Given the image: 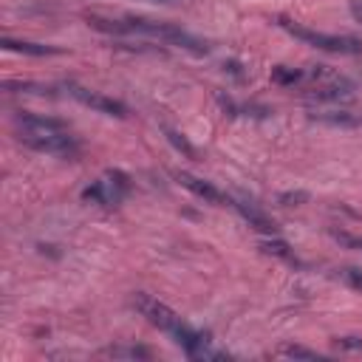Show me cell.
<instances>
[{
    "instance_id": "12",
    "label": "cell",
    "mask_w": 362,
    "mask_h": 362,
    "mask_svg": "<svg viewBox=\"0 0 362 362\" xmlns=\"http://www.w3.org/2000/svg\"><path fill=\"white\" fill-rule=\"evenodd\" d=\"M272 356H277V359H320L317 351H311V348H305V345H294V342L277 345V348L272 351Z\"/></svg>"
},
{
    "instance_id": "21",
    "label": "cell",
    "mask_w": 362,
    "mask_h": 362,
    "mask_svg": "<svg viewBox=\"0 0 362 362\" xmlns=\"http://www.w3.org/2000/svg\"><path fill=\"white\" fill-rule=\"evenodd\" d=\"M351 14H354V17L359 20V25H362V3H354V6H351Z\"/></svg>"
},
{
    "instance_id": "18",
    "label": "cell",
    "mask_w": 362,
    "mask_h": 362,
    "mask_svg": "<svg viewBox=\"0 0 362 362\" xmlns=\"http://www.w3.org/2000/svg\"><path fill=\"white\" fill-rule=\"evenodd\" d=\"M314 119H320V122H331V124H354L356 119L354 116H348V113H339V116H328V113H311Z\"/></svg>"
},
{
    "instance_id": "15",
    "label": "cell",
    "mask_w": 362,
    "mask_h": 362,
    "mask_svg": "<svg viewBox=\"0 0 362 362\" xmlns=\"http://www.w3.org/2000/svg\"><path fill=\"white\" fill-rule=\"evenodd\" d=\"M300 76H303L300 71H294V68H283V65L272 71V82H277V85H294Z\"/></svg>"
},
{
    "instance_id": "19",
    "label": "cell",
    "mask_w": 362,
    "mask_h": 362,
    "mask_svg": "<svg viewBox=\"0 0 362 362\" xmlns=\"http://www.w3.org/2000/svg\"><path fill=\"white\" fill-rule=\"evenodd\" d=\"M334 345L339 351H362V339H356V337H337Z\"/></svg>"
},
{
    "instance_id": "9",
    "label": "cell",
    "mask_w": 362,
    "mask_h": 362,
    "mask_svg": "<svg viewBox=\"0 0 362 362\" xmlns=\"http://www.w3.org/2000/svg\"><path fill=\"white\" fill-rule=\"evenodd\" d=\"M14 122H17L20 130H65V122L51 119V116H37V113H28V110H20L14 116Z\"/></svg>"
},
{
    "instance_id": "10",
    "label": "cell",
    "mask_w": 362,
    "mask_h": 362,
    "mask_svg": "<svg viewBox=\"0 0 362 362\" xmlns=\"http://www.w3.org/2000/svg\"><path fill=\"white\" fill-rule=\"evenodd\" d=\"M308 96H311V99H317V102H339V99H351L354 93H351V85H348L345 79H337L334 85L314 88Z\"/></svg>"
},
{
    "instance_id": "11",
    "label": "cell",
    "mask_w": 362,
    "mask_h": 362,
    "mask_svg": "<svg viewBox=\"0 0 362 362\" xmlns=\"http://www.w3.org/2000/svg\"><path fill=\"white\" fill-rule=\"evenodd\" d=\"M99 356H105V359H150L153 354L141 345H110V348L99 351Z\"/></svg>"
},
{
    "instance_id": "5",
    "label": "cell",
    "mask_w": 362,
    "mask_h": 362,
    "mask_svg": "<svg viewBox=\"0 0 362 362\" xmlns=\"http://www.w3.org/2000/svg\"><path fill=\"white\" fill-rule=\"evenodd\" d=\"M65 88H68V93H71L76 102H82V105H88V107H93V110H99V113H107V116H116V119H124V116H127V107H124L119 99H113V96H105V93H99V90L82 88V85H76V82H68Z\"/></svg>"
},
{
    "instance_id": "1",
    "label": "cell",
    "mask_w": 362,
    "mask_h": 362,
    "mask_svg": "<svg viewBox=\"0 0 362 362\" xmlns=\"http://www.w3.org/2000/svg\"><path fill=\"white\" fill-rule=\"evenodd\" d=\"M88 23L99 31H110V34H147L156 40H164L170 45L187 48L189 54H206L209 45L192 34H187L184 28L173 25V23H153V20H139V17H127V20H102V17H88Z\"/></svg>"
},
{
    "instance_id": "2",
    "label": "cell",
    "mask_w": 362,
    "mask_h": 362,
    "mask_svg": "<svg viewBox=\"0 0 362 362\" xmlns=\"http://www.w3.org/2000/svg\"><path fill=\"white\" fill-rule=\"evenodd\" d=\"M291 37L314 45V48H322V51H331V54H362V42L356 37H337V34H322V31H311L300 23H291L286 17L277 20Z\"/></svg>"
},
{
    "instance_id": "3",
    "label": "cell",
    "mask_w": 362,
    "mask_h": 362,
    "mask_svg": "<svg viewBox=\"0 0 362 362\" xmlns=\"http://www.w3.org/2000/svg\"><path fill=\"white\" fill-rule=\"evenodd\" d=\"M20 144L37 153H51V156H74L76 153V139L65 130H17Z\"/></svg>"
},
{
    "instance_id": "4",
    "label": "cell",
    "mask_w": 362,
    "mask_h": 362,
    "mask_svg": "<svg viewBox=\"0 0 362 362\" xmlns=\"http://www.w3.org/2000/svg\"><path fill=\"white\" fill-rule=\"evenodd\" d=\"M130 303H133V308L153 325V328H158V331H167V334H175L184 322H181V317L167 305V303H161V300H156V297H150L147 291H136L133 297H130Z\"/></svg>"
},
{
    "instance_id": "13",
    "label": "cell",
    "mask_w": 362,
    "mask_h": 362,
    "mask_svg": "<svg viewBox=\"0 0 362 362\" xmlns=\"http://www.w3.org/2000/svg\"><path fill=\"white\" fill-rule=\"evenodd\" d=\"M260 249H263L266 255H272V257H280V260H294L291 246H288L286 240H280L277 235H269V240H263V243H260Z\"/></svg>"
},
{
    "instance_id": "17",
    "label": "cell",
    "mask_w": 362,
    "mask_h": 362,
    "mask_svg": "<svg viewBox=\"0 0 362 362\" xmlns=\"http://www.w3.org/2000/svg\"><path fill=\"white\" fill-rule=\"evenodd\" d=\"M339 277H342L351 288L362 291V272H359V269H342V272H339Z\"/></svg>"
},
{
    "instance_id": "14",
    "label": "cell",
    "mask_w": 362,
    "mask_h": 362,
    "mask_svg": "<svg viewBox=\"0 0 362 362\" xmlns=\"http://www.w3.org/2000/svg\"><path fill=\"white\" fill-rule=\"evenodd\" d=\"M331 238H334L337 243H342L345 249L362 252V238H359V235H351V232H342V229H331Z\"/></svg>"
},
{
    "instance_id": "8",
    "label": "cell",
    "mask_w": 362,
    "mask_h": 362,
    "mask_svg": "<svg viewBox=\"0 0 362 362\" xmlns=\"http://www.w3.org/2000/svg\"><path fill=\"white\" fill-rule=\"evenodd\" d=\"M0 45H3L6 51H17V54H28V57H51V54H62V48H57V45H40V42L11 40V37H3Z\"/></svg>"
},
{
    "instance_id": "16",
    "label": "cell",
    "mask_w": 362,
    "mask_h": 362,
    "mask_svg": "<svg viewBox=\"0 0 362 362\" xmlns=\"http://www.w3.org/2000/svg\"><path fill=\"white\" fill-rule=\"evenodd\" d=\"M167 139H170V144L175 147V150H181L187 158H195V147L181 136V133H175V130H167Z\"/></svg>"
},
{
    "instance_id": "20",
    "label": "cell",
    "mask_w": 362,
    "mask_h": 362,
    "mask_svg": "<svg viewBox=\"0 0 362 362\" xmlns=\"http://www.w3.org/2000/svg\"><path fill=\"white\" fill-rule=\"evenodd\" d=\"M305 198H308L305 192H283V195H280V204L291 206V204H300V201H305Z\"/></svg>"
},
{
    "instance_id": "7",
    "label": "cell",
    "mask_w": 362,
    "mask_h": 362,
    "mask_svg": "<svg viewBox=\"0 0 362 362\" xmlns=\"http://www.w3.org/2000/svg\"><path fill=\"white\" fill-rule=\"evenodd\" d=\"M232 206H235V209L249 221V226H252V229H257V232H263V235H277V223H274L269 215H263L255 204H249V201H235Z\"/></svg>"
},
{
    "instance_id": "6",
    "label": "cell",
    "mask_w": 362,
    "mask_h": 362,
    "mask_svg": "<svg viewBox=\"0 0 362 362\" xmlns=\"http://www.w3.org/2000/svg\"><path fill=\"white\" fill-rule=\"evenodd\" d=\"M173 175H175V181H178L184 189H189V192H192V195H198L201 201L215 204V206L229 204V198H226L218 187H212L209 181H204V178H198V175H189V173H173Z\"/></svg>"
}]
</instances>
